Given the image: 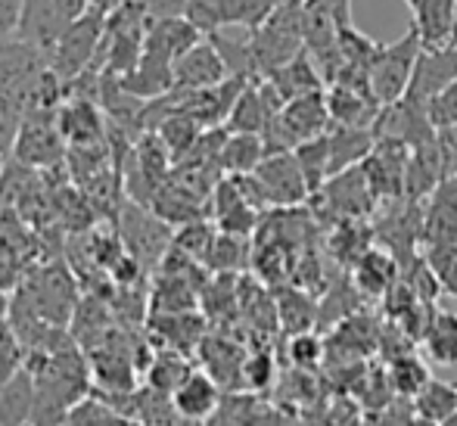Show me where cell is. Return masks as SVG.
Returning a JSON list of instances; mask_svg holds the SVG:
<instances>
[{
    "mask_svg": "<svg viewBox=\"0 0 457 426\" xmlns=\"http://www.w3.org/2000/svg\"><path fill=\"white\" fill-rule=\"evenodd\" d=\"M427 264L433 268L436 280L442 283V289H448L457 296V246H429Z\"/></svg>",
    "mask_w": 457,
    "mask_h": 426,
    "instance_id": "cell-35",
    "label": "cell"
},
{
    "mask_svg": "<svg viewBox=\"0 0 457 426\" xmlns=\"http://www.w3.org/2000/svg\"><path fill=\"white\" fill-rule=\"evenodd\" d=\"M243 253H246V249H243V237H230L218 230V240H215V246H212V255H209V262H205V268L221 271V274L237 271L243 264Z\"/></svg>",
    "mask_w": 457,
    "mask_h": 426,
    "instance_id": "cell-34",
    "label": "cell"
},
{
    "mask_svg": "<svg viewBox=\"0 0 457 426\" xmlns=\"http://www.w3.org/2000/svg\"><path fill=\"white\" fill-rule=\"evenodd\" d=\"M457 79V44H445V47H429L420 54L414 69V79L408 88V100L423 103L429 109V103L442 94L452 81Z\"/></svg>",
    "mask_w": 457,
    "mask_h": 426,
    "instance_id": "cell-10",
    "label": "cell"
},
{
    "mask_svg": "<svg viewBox=\"0 0 457 426\" xmlns=\"http://www.w3.org/2000/svg\"><path fill=\"white\" fill-rule=\"evenodd\" d=\"M25 367L35 380L31 426H66L69 411L94 392L87 355L75 342L56 352H29Z\"/></svg>",
    "mask_w": 457,
    "mask_h": 426,
    "instance_id": "cell-1",
    "label": "cell"
},
{
    "mask_svg": "<svg viewBox=\"0 0 457 426\" xmlns=\"http://www.w3.org/2000/svg\"><path fill=\"white\" fill-rule=\"evenodd\" d=\"M420 348L433 364L457 367V314L436 312L420 337Z\"/></svg>",
    "mask_w": 457,
    "mask_h": 426,
    "instance_id": "cell-22",
    "label": "cell"
},
{
    "mask_svg": "<svg viewBox=\"0 0 457 426\" xmlns=\"http://www.w3.org/2000/svg\"><path fill=\"white\" fill-rule=\"evenodd\" d=\"M283 0H187L184 16L196 25L203 35H215L224 29H246L253 35L255 29L274 16V10Z\"/></svg>",
    "mask_w": 457,
    "mask_h": 426,
    "instance_id": "cell-5",
    "label": "cell"
},
{
    "mask_svg": "<svg viewBox=\"0 0 457 426\" xmlns=\"http://www.w3.org/2000/svg\"><path fill=\"white\" fill-rule=\"evenodd\" d=\"M411 6V29L417 31L423 50L457 44V0H404Z\"/></svg>",
    "mask_w": 457,
    "mask_h": 426,
    "instance_id": "cell-12",
    "label": "cell"
},
{
    "mask_svg": "<svg viewBox=\"0 0 457 426\" xmlns=\"http://www.w3.org/2000/svg\"><path fill=\"white\" fill-rule=\"evenodd\" d=\"M262 411L255 392H224L218 411L203 426H262Z\"/></svg>",
    "mask_w": 457,
    "mask_h": 426,
    "instance_id": "cell-26",
    "label": "cell"
},
{
    "mask_svg": "<svg viewBox=\"0 0 457 426\" xmlns=\"http://www.w3.org/2000/svg\"><path fill=\"white\" fill-rule=\"evenodd\" d=\"M249 44H253L255 79H268L277 69L293 63L299 54H305L302 50V44H305V35H302V0H283L274 10V16L249 35Z\"/></svg>",
    "mask_w": 457,
    "mask_h": 426,
    "instance_id": "cell-3",
    "label": "cell"
},
{
    "mask_svg": "<svg viewBox=\"0 0 457 426\" xmlns=\"http://www.w3.org/2000/svg\"><path fill=\"white\" fill-rule=\"evenodd\" d=\"M318 193H324L327 212H333V215L339 218V224L361 221V218H367L373 212V205H377V193H373L370 180H367L364 165L333 174Z\"/></svg>",
    "mask_w": 457,
    "mask_h": 426,
    "instance_id": "cell-8",
    "label": "cell"
},
{
    "mask_svg": "<svg viewBox=\"0 0 457 426\" xmlns=\"http://www.w3.org/2000/svg\"><path fill=\"white\" fill-rule=\"evenodd\" d=\"M153 333L162 346L156 348H175V352H199L205 339V324L199 314L187 312V314H153Z\"/></svg>",
    "mask_w": 457,
    "mask_h": 426,
    "instance_id": "cell-20",
    "label": "cell"
},
{
    "mask_svg": "<svg viewBox=\"0 0 457 426\" xmlns=\"http://www.w3.org/2000/svg\"><path fill=\"white\" fill-rule=\"evenodd\" d=\"M66 426H146V423L121 414V411L112 408L106 398H100L91 392L85 402H79L72 411H69Z\"/></svg>",
    "mask_w": 457,
    "mask_h": 426,
    "instance_id": "cell-29",
    "label": "cell"
},
{
    "mask_svg": "<svg viewBox=\"0 0 457 426\" xmlns=\"http://www.w3.org/2000/svg\"><path fill=\"white\" fill-rule=\"evenodd\" d=\"M355 287L364 296H386L395 287V262L377 249L364 253L355 262Z\"/></svg>",
    "mask_w": 457,
    "mask_h": 426,
    "instance_id": "cell-27",
    "label": "cell"
},
{
    "mask_svg": "<svg viewBox=\"0 0 457 426\" xmlns=\"http://www.w3.org/2000/svg\"><path fill=\"white\" fill-rule=\"evenodd\" d=\"M190 373H193V364L184 352H175V348H156L153 364L146 367V373H144V383L156 392L175 396L178 386H181Z\"/></svg>",
    "mask_w": 457,
    "mask_h": 426,
    "instance_id": "cell-25",
    "label": "cell"
},
{
    "mask_svg": "<svg viewBox=\"0 0 457 426\" xmlns=\"http://www.w3.org/2000/svg\"><path fill=\"white\" fill-rule=\"evenodd\" d=\"M109 0H100L81 19H75L66 29V35L56 41V47L50 50V69L60 75L62 85H72L75 79H81L85 72L96 69L94 63H100L103 54V35H106V19H109ZM100 72V69H96Z\"/></svg>",
    "mask_w": 457,
    "mask_h": 426,
    "instance_id": "cell-2",
    "label": "cell"
},
{
    "mask_svg": "<svg viewBox=\"0 0 457 426\" xmlns=\"http://www.w3.org/2000/svg\"><path fill=\"white\" fill-rule=\"evenodd\" d=\"M199 358L205 364V373L215 380L221 389L240 392V377H243V361L246 355L224 337H205L199 346Z\"/></svg>",
    "mask_w": 457,
    "mask_h": 426,
    "instance_id": "cell-19",
    "label": "cell"
},
{
    "mask_svg": "<svg viewBox=\"0 0 457 426\" xmlns=\"http://www.w3.org/2000/svg\"><path fill=\"white\" fill-rule=\"evenodd\" d=\"M386 377H389L392 392H398V396H404V398H417L429 383H433V373H429L427 361L417 358V355H408V352L392 358V367Z\"/></svg>",
    "mask_w": 457,
    "mask_h": 426,
    "instance_id": "cell-28",
    "label": "cell"
},
{
    "mask_svg": "<svg viewBox=\"0 0 457 426\" xmlns=\"http://www.w3.org/2000/svg\"><path fill=\"white\" fill-rule=\"evenodd\" d=\"M253 180L265 205L293 209V205L305 203V199L312 196L308 180H305V174H302L293 153H271V156H265V163L253 171Z\"/></svg>",
    "mask_w": 457,
    "mask_h": 426,
    "instance_id": "cell-7",
    "label": "cell"
},
{
    "mask_svg": "<svg viewBox=\"0 0 457 426\" xmlns=\"http://www.w3.org/2000/svg\"><path fill=\"white\" fill-rule=\"evenodd\" d=\"M12 150H16L19 163L35 165V169H54V165H60L66 159V138L60 131L56 113L37 109V113L25 115Z\"/></svg>",
    "mask_w": 457,
    "mask_h": 426,
    "instance_id": "cell-6",
    "label": "cell"
},
{
    "mask_svg": "<svg viewBox=\"0 0 457 426\" xmlns=\"http://www.w3.org/2000/svg\"><path fill=\"white\" fill-rule=\"evenodd\" d=\"M277 367L274 358L268 352H253L243 361V377H240V392H265L274 383Z\"/></svg>",
    "mask_w": 457,
    "mask_h": 426,
    "instance_id": "cell-33",
    "label": "cell"
},
{
    "mask_svg": "<svg viewBox=\"0 0 457 426\" xmlns=\"http://www.w3.org/2000/svg\"><path fill=\"white\" fill-rule=\"evenodd\" d=\"M377 131L373 128H339L333 125L327 131V144H330V178L339 171H349L355 165H364L367 156L377 146Z\"/></svg>",
    "mask_w": 457,
    "mask_h": 426,
    "instance_id": "cell-18",
    "label": "cell"
},
{
    "mask_svg": "<svg viewBox=\"0 0 457 426\" xmlns=\"http://www.w3.org/2000/svg\"><path fill=\"white\" fill-rule=\"evenodd\" d=\"M215 240H218V234L212 230V224L190 221V224H184V228L178 230L175 240H171V246L181 249L184 255H190L193 262H199L205 268V262H209V255H212V246H215Z\"/></svg>",
    "mask_w": 457,
    "mask_h": 426,
    "instance_id": "cell-32",
    "label": "cell"
},
{
    "mask_svg": "<svg viewBox=\"0 0 457 426\" xmlns=\"http://www.w3.org/2000/svg\"><path fill=\"white\" fill-rule=\"evenodd\" d=\"M221 398H224V389L209 377V373L193 371L190 377L178 386V392L171 396V402H175V411L184 417V421L205 423L218 411Z\"/></svg>",
    "mask_w": 457,
    "mask_h": 426,
    "instance_id": "cell-17",
    "label": "cell"
},
{
    "mask_svg": "<svg viewBox=\"0 0 457 426\" xmlns=\"http://www.w3.org/2000/svg\"><path fill=\"white\" fill-rule=\"evenodd\" d=\"M423 54V44L417 38L414 29L404 31L398 41L392 44H383L379 47V56L373 60L370 66V94L379 106H395L411 88V79H414V69H417V60Z\"/></svg>",
    "mask_w": 457,
    "mask_h": 426,
    "instance_id": "cell-4",
    "label": "cell"
},
{
    "mask_svg": "<svg viewBox=\"0 0 457 426\" xmlns=\"http://www.w3.org/2000/svg\"><path fill=\"white\" fill-rule=\"evenodd\" d=\"M69 19L62 16L56 0H22V16H19V38L41 50H54L56 41L66 35Z\"/></svg>",
    "mask_w": 457,
    "mask_h": 426,
    "instance_id": "cell-14",
    "label": "cell"
},
{
    "mask_svg": "<svg viewBox=\"0 0 457 426\" xmlns=\"http://www.w3.org/2000/svg\"><path fill=\"white\" fill-rule=\"evenodd\" d=\"M436 426H457V411H454V414H448L445 421H442V423H436Z\"/></svg>",
    "mask_w": 457,
    "mask_h": 426,
    "instance_id": "cell-39",
    "label": "cell"
},
{
    "mask_svg": "<svg viewBox=\"0 0 457 426\" xmlns=\"http://www.w3.org/2000/svg\"><path fill=\"white\" fill-rule=\"evenodd\" d=\"M56 121L66 144H72L75 150L103 144V115L87 96H66V103L56 109Z\"/></svg>",
    "mask_w": 457,
    "mask_h": 426,
    "instance_id": "cell-16",
    "label": "cell"
},
{
    "mask_svg": "<svg viewBox=\"0 0 457 426\" xmlns=\"http://www.w3.org/2000/svg\"><path fill=\"white\" fill-rule=\"evenodd\" d=\"M268 85L277 90L283 103L295 100V96H305V94H314V90H324V81H320V72H318V63L312 60V54H299L293 63H287L283 69L268 75Z\"/></svg>",
    "mask_w": 457,
    "mask_h": 426,
    "instance_id": "cell-21",
    "label": "cell"
},
{
    "mask_svg": "<svg viewBox=\"0 0 457 426\" xmlns=\"http://www.w3.org/2000/svg\"><path fill=\"white\" fill-rule=\"evenodd\" d=\"M234 79L224 63L221 50L212 44V38H203L196 47H190L175 63V90L171 94H193V90H209Z\"/></svg>",
    "mask_w": 457,
    "mask_h": 426,
    "instance_id": "cell-9",
    "label": "cell"
},
{
    "mask_svg": "<svg viewBox=\"0 0 457 426\" xmlns=\"http://www.w3.org/2000/svg\"><path fill=\"white\" fill-rule=\"evenodd\" d=\"M324 355V342H320L314 333H295L293 342H289V361L295 367H314Z\"/></svg>",
    "mask_w": 457,
    "mask_h": 426,
    "instance_id": "cell-37",
    "label": "cell"
},
{
    "mask_svg": "<svg viewBox=\"0 0 457 426\" xmlns=\"http://www.w3.org/2000/svg\"><path fill=\"white\" fill-rule=\"evenodd\" d=\"M327 106H330V121L339 128H373L383 113L370 90L352 85H330Z\"/></svg>",
    "mask_w": 457,
    "mask_h": 426,
    "instance_id": "cell-15",
    "label": "cell"
},
{
    "mask_svg": "<svg viewBox=\"0 0 457 426\" xmlns=\"http://www.w3.org/2000/svg\"><path fill=\"white\" fill-rule=\"evenodd\" d=\"M423 243L457 246V180L445 178L423 209Z\"/></svg>",
    "mask_w": 457,
    "mask_h": 426,
    "instance_id": "cell-13",
    "label": "cell"
},
{
    "mask_svg": "<svg viewBox=\"0 0 457 426\" xmlns=\"http://www.w3.org/2000/svg\"><path fill=\"white\" fill-rule=\"evenodd\" d=\"M448 178H454V180H457V156L452 159V163H448Z\"/></svg>",
    "mask_w": 457,
    "mask_h": 426,
    "instance_id": "cell-40",
    "label": "cell"
},
{
    "mask_svg": "<svg viewBox=\"0 0 457 426\" xmlns=\"http://www.w3.org/2000/svg\"><path fill=\"white\" fill-rule=\"evenodd\" d=\"M414 408H417V417H423V421L442 423L448 414L457 411V386L433 380V383L414 398Z\"/></svg>",
    "mask_w": 457,
    "mask_h": 426,
    "instance_id": "cell-31",
    "label": "cell"
},
{
    "mask_svg": "<svg viewBox=\"0 0 457 426\" xmlns=\"http://www.w3.org/2000/svg\"><path fill=\"white\" fill-rule=\"evenodd\" d=\"M203 38L205 35L187 16L150 19V22H146L144 54L159 56V60H165V63H171V66H175L187 50L196 47Z\"/></svg>",
    "mask_w": 457,
    "mask_h": 426,
    "instance_id": "cell-11",
    "label": "cell"
},
{
    "mask_svg": "<svg viewBox=\"0 0 457 426\" xmlns=\"http://www.w3.org/2000/svg\"><path fill=\"white\" fill-rule=\"evenodd\" d=\"M35 411V380L29 367L16 373L6 386H0V426H31Z\"/></svg>",
    "mask_w": 457,
    "mask_h": 426,
    "instance_id": "cell-23",
    "label": "cell"
},
{
    "mask_svg": "<svg viewBox=\"0 0 457 426\" xmlns=\"http://www.w3.org/2000/svg\"><path fill=\"white\" fill-rule=\"evenodd\" d=\"M295 163H299L302 174L308 180V190L312 196L320 190V187L330 180V144H327V134L318 140H308V144H299L293 150Z\"/></svg>",
    "mask_w": 457,
    "mask_h": 426,
    "instance_id": "cell-30",
    "label": "cell"
},
{
    "mask_svg": "<svg viewBox=\"0 0 457 426\" xmlns=\"http://www.w3.org/2000/svg\"><path fill=\"white\" fill-rule=\"evenodd\" d=\"M19 16H22V0H0V44L19 35Z\"/></svg>",
    "mask_w": 457,
    "mask_h": 426,
    "instance_id": "cell-38",
    "label": "cell"
},
{
    "mask_svg": "<svg viewBox=\"0 0 457 426\" xmlns=\"http://www.w3.org/2000/svg\"><path fill=\"white\" fill-rule=\"evenodd\" d=\"M265 156H268L265 138H259V134H230L228 131V140H224V146H221L218 165H221L230 178H237V174H253L262 163H265Z\"/></svg>",
    "mask_w": 457,
    "mask_h": 426,
    "instance_id": "cell-24",
    "label": "cell"
},
{
    "mask_svg": "<svg viewBox=\"0 0 457 426\" xmlns=\"http://www.w3.org/2000/svg\"><path fill=\"white\" fill-rule=\"evenodd\" d=\"M429 121L436 125V131L457 128V79L429 103Z\"/></svg>",
    "mask_w": 457,
    "mask_h": 426,
    "instance_id": "cell-36",
    "label": "cell"
}]
</instances>
